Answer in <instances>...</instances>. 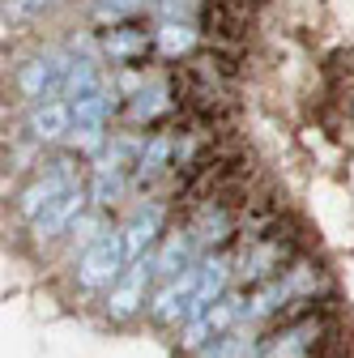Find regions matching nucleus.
I'll list each match as a JSON object with an SVG mask.
<instances>
[{
	"label": "nucleus",
	"instance_id": "f257e3e1",
	"mask_svg": "<svg viewBox=\"0 0 354 358\" xmlns=\"http://www.w3.org/2000/svg\"><path fill=\"white\" fill-rule=\"evenodd\" d=\"M124 273H128V252H124L120 227H111L99 243H90L73 260V286L85 294H107Z\"/></svg>",
	"mask_w": 354,
	"mask_h": 358
},
{
	"label": "nucleus",
	"instance_id": "f03ea898",
	"mask_svg": "<svg viewBox=\"0 0 354 358\" xmlns=\"http://www.w3.org/2000/svg\"><path fill=\"white\" fill-rule=\"evenodd\" d=\"M154 286H158V264H154V252L137 264H128V273L103 294V316L111 324H128L132 316L150 311V299H154Z\"/></svg>",
	"mask_w": 354,
	"mask_h": 358
},
{
	"label": "nucleus",
	"instance_id": "7ed1b4c3",
	"mask_svg": "<svg viewBox=\"0 0 354 358\" xmlns=\"http://www.w3.org/2000/svg\"><path fill=\"white\" fill-rule=\"evenodd\" d=\"M197 273H201V264H197V268H188L184 278H171V282H158V286H154V299H150V320H154L158 329H175V333H180V329L192 320Z\"/></svg>",
	"mask_w": 354,
	"mask_h": 358
},
{
	"label": "nucleus",
	"instance_id": "20e7f679",
	"mask_svg": "<svg viewBox=\"0 0 354 358\" xmlns=\"http://www.w3.org/2000/svg\"><path fill=\"white\" fill-rule=\"evenodd\" d=\"M162 231H167V205H137L124 222H120V239H124V252H128V264L146 260L150 252H158L162 243Z\"/></svg>",
	"mask_w": 354,
	"mask_h": 358
},
{
	"label": "nucleus",
	"instance_id": "39448f33",
	"mask_svg": "<svg viewBox=\"0 0 354 358\" xmlns=\"http://www.w3.org/2000/svg\"><path fill=\"white\" fill-rule=\"evenodd\" d=\"M85 205H90V192H85V188L64 192L38 222H30V243H34V248H48V243H56V239H69V231L85 217Z\"/></svg>",
	"mask_w": 354,
	"mask_h": 358
},
{
	"label": "nucleus",
	"instance_id": "423d86ee",
	"mask_svg": "<svg viewBox=\"0 0 354 358\" xmlns=\"http://www.w3.org/2000/svg\"><path fill=\"white\" fill-rule=\"evenodd\" d=\"M73 132V107L69 103H38L26 111V137L34 145H64Z\"/></svg>",
	"mask_w": 354,
	"mask_h": 358
},
{
	"label": "nucleus",
	"instance_id": "0eeeda50",
	"mask_svg": "<svg viewBox=\"0 0 354 358\" xmlns=\"http://www.w3.org/2000/svg\"><path fill=\"white\" fill-rule=\"evenodd\" d=\"M64 192H73V188L64 184V179H56V175H48V171H38V175L30 179V184L17 192V217L30 227V222H38V217L48 213V209H52Z\"/></svg>",
	"mask_w": 354,
	"mask_h": 358
},
{
	"label": "nucleus",
	"instance_id": "6e6552de",
	"mask_svg": "<svg viewBox=\"0 0 354 358\" xmlns=\"http://www.w3.org/2000/svg\"><path fill=\"white\" fill-rule=\"evenodd\" d=\"M150 43H154V30H146V26H120V30H111L103 38V48H107V56L115 64H137L150 52Z\"/></svg>",
	"mask_w": 354,
	"mask_h": 358
},
{
	"label": "nucleus",
	"instance_id": "1a4fd4ad",
	"mask_svg": "<svg viewBox=\"0 0 354 358\" xmlns=\"http://www.w3.org/2000/svg\"><path fill=\"white\" fill-rule=\"evenodd\" d=\"M260 333L252 324H239L235 333H222V337H213L197 358H260Z\"/></svg>",
	"mask_w": 354,
	"mask_h": 358
},
{
	"label": "nucleus",
	"instance_id": "9d476101",
	"mask_svg": "<svg viewBox=\"0 0 354 358\" xmlns=\"http://www.w3.org/2000/svg\"><path fill=\"white\" fill-rule=\"evenodd\" d=\"M107 77H103V64L94 56H77L64 73V103H77L85 94H94V90H103Z\"/></svg>",
	"mask_w": 354,
	"mask_h": 358
},
{
	"label": "nucleus",
	"instance_id": "9b49d317",
	"mask_svg": "<svg viewBox=\"0 0 354 358\" xmlns=\"http://www.w3.org/2000/svg\"><path fill=\"white\" fill-rule=\"evenodd\" d=\"M154 48L162 60H175V56H188L197 48V30H188L184 22H162L154 30Z\"/></svg>",
	"mask_w": 354,
	"mask_h": 358
},
{
	"label": "nucleus",
	"instance_id": "f8f14e48",
	"mask_svg": "<svg viewBox=\"0 0 354 358\" xmlns=\"http://www.w3.org/2000/svg\"><path fill=\"white\" fill-rule=\"evenodd\" d=\"M124 188H128L124 171H90V184H85V192H90V205H94L99 213L111 209V205L124 196Z\"/></svg>",
	"mask_w": 354,
	"mask_h": 358
},
{
	"label": "nucleus",
	"instance_id": "ddd939ff",
	"mask_svg": "<svg viewBox=\"0 0 354 358\" xmlns=\"http://www.w3.org/2000/svg\"><path fill=\"white\" fill-rule=\"evenodd\" d=\"M69 154H77V158H85V154H103L107 150V124H73V132H69Z\"/></svg>",
	"mask_w": 354,
	"mask_h": 358
},
{
	"label": "nucleus",
	"instance_id": "4468645a",
	"mask_svg": "<svg viewBox=\"0 0 354 358\" xmlns=\"http://www.w3.org/2000/svg\"><path fill=\"white\" fill-rule=\"evenodd\" d=\"M137 9H146V0H99V17L103 22H124Z\"/></svg>",
	"mask_w": 354,
	"mask_h": 358
}]
</instances>
